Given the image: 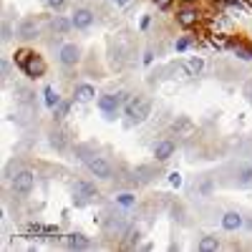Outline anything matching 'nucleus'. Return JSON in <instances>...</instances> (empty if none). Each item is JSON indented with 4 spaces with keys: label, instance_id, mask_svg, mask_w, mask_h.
<instances>
[{
    "label": "nucleus",
    "instance_id": "6ab92c4d",
    "mask_svg": "<svg viewBox=\"0 0 252 252\" xmlns=\"http://www.w3.org/2000/svg\"><path fill=\"white\" fill-rule=\"evenodd\" d=\"M139 242H141V229H129V232H126V240H124V247L134 250V247H139Z\"/></svg>",
    "mask_w": 252,
    "mask_h": 252
},
{
    "label": "nucleus",
    "instance_id": "9b49d317",
    "mask_svg": "<svg viewBox=\"0 0 252 252\" xmlns=\"http://www.w3.org/2000/svg\"><path fill=\"white\" fill-rule=\"evenodd\" d=\"M197 20H199V10H197V8L184 5L182 10H177V23H179L182 28H192V26H197Z\"/></svg>",
    "mask_w": 252,
    "mask_h": 252
},
{
    "label": "nucleus",
    "instance_id": "5701e85b",
    "mask_svg": "<svg viewBox=\"0 0 252 252\" xmlns=\"http://www.w3.org/2000/svg\"><path fill=\"white\" fill-rule=\"evenodd\" d=\"M63 136H66V134H61V131L51 134V146H53V149H58V152L66 149V139H63Z\"/></svg>",
    "mask_w": 252,
    "mask_h": 252
},
{
    "label": "nucleus",
    "instance_id": "2f4dec72",
    "mask_svg": "<svg viewBox=\"0 0 252 252\" xmlns=\"http://www.w3.org/2000/svg\"><path fill=\"white\" fill-rule=\"evenodd\" d=\"M189 46V38H182V40H177V51H184Z\"/></svg>",
    "mask_w": 252,
    "mask_h": 252
},
{
    "label": "nucleus",
    "instance_id": "39448f33",
    "mask_svg": "<svg viewBox=\"0 0 252 252\" xmlns=\"http://www.w3.org/2000/svg\"><path fill=\"white\" fill-rule=\"evenodd\" d=\"M86 169H89L96 179H103V182L114 177V166L103 159V157H98V154H94L91 159H86Z\"/></svg>",
    "mask_w": 252,
    "mask_h": 252
},
{
    "label": "nucleus",
    "instance_id": "aec40b11",
    "mask_svg": "<svg viewBox=\"0 0 252 252\" xmlns=\"http://www.w3.org/2000/svg\"><path fill=\"white\" fill-rule=\"evenodd\" d=\"M68 111H71V101H58L56 106H53V119H56V121L66 119V116H68Z\"/></svg>",
    "mask_w": 252,
    "mask_h": 252
},
{
    "label": "nucleus",
    "instance_id": "a211bd4d",
    "mask_svg": "<svg viewBox=\"0 0 252 252\" xmlns=\"http://www.w3.org/2000/svg\"><path fill=\"white\" fill-rule=\"evenodd\" d=\"M152 177H154V166H149V164H141V166H136V169H134V179L139 184L152 182Z\"/></svg>",
    "mask_w": 252,
    "mask_h": 252
},
{
    "label": "nucleus",
    "instance_id": "7c9ffc66",
    "mask_svg": "<svg viewBox=\"0 0 252 252\" xmlns=\"http://www.w3.org/2000/svg\"><path fill=\"white\" fill-rule=\"evenodd\" d=\"M119 202H121L124 207H129V204H131L134 199H131V194H121V197H119Z\"/></svg>",
    "mask_w": 252,
    "mask_h": 252
},
{
    "label": "nucleus",
    "instance_id": "0eeeda50",
    "mask_svg": "<svg viewBox=\"0 0 252 252\" xmlns=\"http://www.w3.org/2000/svg\"><path fill=\"white\" fill-rule=\"evenodd\" d=\"M71 20H73V28H76V31H86V28L94 26L96 15H94V10H89V8H76V10L71 13Z\"/></svg>",
    "mask_w": 252,
    "mask_h": 252
},
{
    "label": "nucleus",
    "instance_id": "f3484780",
    "mask_svg": "<svg viewBox=\"0 0 252 252\" xmlns=\"http://www.w3.org/2000/svg\"><path fill=\"white\" fill-rule=\"evenodd\" d=\"M66 245H68L71 250H91V240L83 237V235H78V232L68 235V237H66Z\"/></svg>",
    "mask_w": 252,
    "mask_h": 252
},
{
    "label": "nucleus",
    "instance_id": "bb28decb",
    "mask_svg": "<svg viewBox=\"0 0 252 252\" xmlns=\"http://www.w3.org/2000/svg\"><path fill=\"white\" fill-rule=\"evenodd\" d=\"M66 3H68V0H46V5L51 8V10H63V8H66Z\"/></svg>",
    "mask_w": 252,
    "mask_h": 252
},
{
    "label": "nucleus",
    "instance_id": "b1692460",
    "mask_svg": "<svg viewBox=\"0 0 252 252\" xmlns=\"http://www.w3.org/2000/svg\"><path fill=\"white\" fill-rule=\"evenodd\" d=\"M0 73H3V81H10V76H13V63L5 56H3V61H0Z\"/></svg>",
    "mask_w": 252,
    "mask_h": 252
},
{
    "label": "nucleus",
    "instance_id": "c756f323",
    "mask_svg": "<svg viewBox=\"0 0 252 252\" xmlns=\"http://www.w3.org/2000/svg\"><path fill=\"white\" fill-rule=\"evenodd\" d=\"M154 5H157V8H161V10H166V8L172 5V0H154Z\"/></svg>",
    "mask_w": 252,
    "mask_h": 252
},
{
    "label": "nucleus",
    "instance_id": "4be33fe9",
    "mask_svg": "<svg viewBox=\"0 0 252 252\" xmlns=\"http://www.w3.org/2000/svg\"><path fill=\"white\" fill-rule=\"evenodd\" d=\"M237 182L242 187L252 184V166H240V169H237Z\"/></svg>",
    "mask_w": 252,
    "mask_h": 252
},
{
    "label": "nucleus",
    "instance_id": "72a5a7b5",
    "mask_svg": "<svg viewBox=\"0 0 252 252\" xmlns=\"http://www.w3.org/2000/svg\"><path fill=\"white\" fill-rule=\"evenodd\" d=\"M184 3H194V0H184Z\"/></svg>",
    "mask_w": 252,
    "mask_h": 252
},
{
    "label": "nucleus",
    "instance_id": "dca6fc26",
    "mask_svg": "<svg viewBox=\"0 0 252 252\" xmlns=\"http://www.w3.org/2000/svg\"><path fill=\"white\" fill-rule=\"evenodd\" d=\"M220 247H222V240H220L217 235H204V237L199 240V245H197L199 252H217Z\"/></svg>",
    "mask_w": 252,
    "mask_h": 252
},
{
    "label": "nucleus",
    "instance_id": "473e14b6",
    "mask_svg": "<svg viewBox=\"0 0 252 252\" xmlns=\"http://www.w3.org/2000/svg\"><path fill=\"white\" fill-rule=\"evenodd\" d=\"M114 3H119V5H126V3H129V0H114Z\"/></svg>",
    "mask_w": 252,
    "mask_h": 252
},
{
    "label": "nucleus",
    "instance_id": "ddd939ff",
    "mask_svg": "<svg viewBox=\"0 0 252 252\" xmlns=\"http://www.w3.org/2000/svg\"><path fill=\"white\" fill-rule=\"evenodd\" d=\"M73 194L81 197V199H96V197H101L98 189H96L91 182H76V184H73Z\"/></svg>",
    "mask_w": 252,
    "mask_h": 252
},
{
    "label": "nucleus",
    "instance_id": "4468645a",
    "mask_svg": "<svg viewBox=\"0 0 252 252\" xmlns=\"http://www.w3.org/2000/svg\"><path fill=\"white\" fill-rule=\"evenodd\" d=\"M51 31H53L56 35H66L68 31H73V20H71V18H63V15H56V18L51 20Z\"/></svg>",
    "mask_w": 252,
    "mask_h": 252
},
{
    "label": "nucleus",
    "instance_id": "393cba45",
    "mask_svg": "<svg viewBox=\"0 0 252 252\" xmlns=\"http://www.w3.org/2000/svg\"><path fill=\"white\" fill-rule=\"evenodd\" d=\"M174 131H192V121H189L187 116H179L174 121Z\"/></svg>",
    "mask_w": 252,
    "mask_h": 252
},
{
    "label": "nucleus",
    "instance_id": "cd10ccee",
    "mask_svg": "<svg viewBox=\"0 0 252 252\" xmlns=\"http://www.w3.org/2000/svg\"><path fill=\"white\" fill-rule=\"evenodd\" d=\"M46 101H48V106H56L61 98H58V94H56L53 89H46Z\"/></svg>",
    "mask_w": 252,
    "mask_h": 252
},
{
    "label": "nucleus",
    "instance_id": "9d476101",
    "mask_svg": "<svg viewBox=\"0 0 252 252\" xmlns=\"http://www.w3.org/2000/svg\"><path fill=\"white\" fill-rule=\"evenodd\" d=\"M220 222H222V229H224V232H237V229L245 227V217H242L240 212H235V209L224 212Z\"/></svg>",
    "mask_w": 252,
    "mask_h": 252
},
{
    "label": "nucleus",
    "instance_id": "7ed1b4c3",
    "mask_svg": "<svg viewBox=\"0 0 252 252\" xmlns=\"http://www.w3.org/2000/svg\"><path fill=\"white\" fill-rule=\"evenodd\" d=\"M149 111H152V103L146 101V98H131L129 103H126V116H129V124H141V121H146Z\"/></svg>",
    "mask_w": 252,
    "mask_h": 252
},
{
    "label": "nucleus",
    "instance_id": "f03ea898",
    "mask_svg": "<svg viewBox=\"0 0 252 252\" xmlns=\"http://www.w3.org/2000/svg\"><path fill=\"white\" fill-rule=\"evenodd\" d=\"M124 101H126V94H103V96H98L96 103H98L101 114H106V119H116V114L124 106Z\"/></svg>",
    "mask_w": 252,
    "mask_h": 252
},
{
    "label": "nucleus",
    "instance_id": "412c9836",
    "mask_svg": "<svg viewBox=\"0 0 252 252\" xmlns=\"http://www.w3.org/2000/svg\"><path fill=\"white\" fill-rule=\"evenodd\" d=\"M0 33H3V35H0V38H3V43H10L13 35H18V28H13V26H10V20L3 18V28H0Z\"/></svg>",
    "mask_w": 252,
    "mask_h": 252
},
{
    "label": "nucleus",
    "instance_id": "1a4fd4ad",
    "mask_svg": "<svg viewBox=\"0 0 252 252\" xmlns=\"http://www.w3.org/2000/svg\"><path fill=\"white\" fill-rule=\"evenodd\" d=\"M174 141L172 139H161V141H157L154 144V159L159 161V164H164V161H169L172 157H174Z\"/></svg>",
    "mask_w": 252,
    "mask_h": 252
},
{
    "label": "nucleus",
    "instance_id": "a878e982",
    "mask_svg": "<svg viewBox=\"0 0 252 252\" xmlns=\"http://www.w3.org/2000/svg\"><path fill=\"white\" fill-rule=\"evenodd\" d=\"M28 58H31V51H18V53H15V63H18L20 68H26Z\"/></svg>",
    "mask_w": 252,
    "mask_h": 252
},
{
    "label": "nucleus",
    "instance_id": "2eb2a0df",
    "mask_svg": "<svg viewBox=\"0 0 252 252\" xmlns=\"http://www.w3.org/2000/svg\"><path fill=\"white\" fill-rule=\"evenodd\" d=\"M202 68H204V58L202 56H192V58H187L184 61V73L187 76H199L202 73Z\"/></svg>",
    "mask_w": 252,
    "mask_h": 252
},
{
    "label": "nucleus",
    "instance_id": "f257e3e1",
    "mask_svg": "<svg viewBox=\"0 0 252 252\" xmlns=\"http://www.w3.org/2000/svg\"><path fill=\"white\" fill-rule=\"evenodd\" d=\"M10 187L18 197H28L35 187V174L31 169H18L13 177H10Z\"/></svg>",
    "mask_w": 252,
    "mask_h": 252
},
{
    "label": "nucleus",
    "instance_id": "c85d7f7f",
    "mask_svg": "<svg viewBox=\"0 0 252 252\" xmlns=\"http://www.w3.org/2000/svg\"><path fill=\"white\" fill-rule=\"evenodd\" d=\"M242 91H245V98L252 103V81H250V83H245V89H242Z\"/></svg>",
    "mask_w": 252,
    "mask_h": 252
},
{
    "label": "nucleus",
    "instance_id": "f8f14e48",
    "mask_svg": "<svg viewBox=\"0 0 252 252\" xmlns=\"http://www.w3.org/2000/svg\"><path fill=\"white\" fill-rule=\"evenodd\" d=\"M96 98V89L91 86V83H78V86L73 89V101L76 103H91Z\"/></svg>",
    "mask_w": 252,
    "mask_h": 252
},
{
    "label": "nucleus",
    "instance_id": "20e7f679",
    "mask_svg": "<svg viewBox=\"0 0 252 252\" xmlns=\"http://www.w3.org/2000/svg\"><path fill=\"white\" fill-rule=\"evenodd\" d=\"M40 35V18L35 15H26V18H20V23H18V35L20 40H35Z\"/></svg>",
    "mask_w": 252,
    "mask_h": 252
},
{
    "label": "nucleus",
    "instance_id": "6e6552de",
    "mask_svg": "<svg viewBox=\"0 0 252 252\" xmlns=\"http://www.w3.org/2000/svg\"><path fill=\"white\" fill-rule=\"evenodd\" d=\"M26 76L28 78H43L46 76V71H48V66H46V61H43V56H35V53H31V58H28V63H26Z\"/></svg>",
    "mask_w": 252,
    "mask_h": 252
},
{
    "label": "nucleus",
    "instance_id": "423d86ee",
    "mask_svg": "<svg viewBox=\"0 0 252 252\" xmlns=\"http://www.w3.org/2000/svg\"><path fill=\"white\" fill-rule=\"evenodd\" d=\"M58 63L63 68H73L81 63V48L76 43H63L58 48Z\"/></svg>",
    "mask_w": 252,
    "mask_h": 252
}]
</instances>
